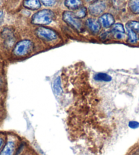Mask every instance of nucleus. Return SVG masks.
<instances>
[{"label":"nucleus","instance_id":"nucleus-1","mask_svg":"<svg viewBox=\"0 0 139 155\" xmlns=\"http://www.w3.org/2000/svg\"><path fill=\"white\" fill-rule=\"evenodd\" d=\"M55 18V13L49 9L39 10L32 16L31 22L36 25H47L51 24Z\"/></svg>","mask_w":139,"mask_h":155},{"label":"nucleus","instance_id":"nucleus-2","mask_svg":"<svg viewBox=\"0 0 139 155\" xmlns=\"http://www.w3.org/2000/svg\"><path fill=\"white\" fill-rule=\"evenodd\" d=\"M63 21L67 23L72 28L76 29V31L81 32L83 29V23L80 19L75 16L74 13L71 11H65L62 15Z\"/></svg>","mask_w":139,"mask_h":155},{"label":"nucleus","instance_id":"nucleus-3","mask_svg":"<svg viewBox=\"0 0 139 155\" xmlns=\"http://www.w3.org/2000/svg\"><path fill=\"white\" fill-rule=\"evenodd\" d=\"M33 42L29 40H23L16 44L13 49V54L16 57H24L31 52Z\"/></svg>","mask_w":139,"mask_h":155},{"label":"nucleus","instance_id":"nucleus-4","mask_svg":"<svg viewBox=\"0 0 139 155\" xmlns=\"http://www.w3.org/2000/svg\"><path fill=\"white\" fill-rule=\"evenodd\" d=\"M35 34L38 38L46 41H54L57 40L58 38L56 31L44 27H39L37 29H36Z\"/></svg>","mask_w":139,"mask_h":155},{"label":"nucleus","instance_id":"nucleus-5","mask_svg":"<svg viewBox=\"0 0 139 155\" xmlns=\"http://www.w3.org/2000/svg\"><path fill=\"white\" fill-rule=\"evenodd\" d=\"M107 9V4L104 1H98L92 3L89 7V11L91 15L93 16H98L102 14V12Z\"/></svg>","mask_w":139,"mask_h":155},{"label":"nucleus","instance_id":"nucleus-6","mask_svg":"<svg viewBox=\"0 0 139 155\" xmlns=\"http://www.w3.org/2000/svg\"><path fill=\"white\" fill-rule=\"evenodd\" d=\"M98 21L101 27L107 29L110 28V27L113 25L114 23H115V18H114L113 16L110 15V14L105 13L100 16Z\"/></svg>","mask_w":139,"mask_h":155},{"label":"nucleus","instance_id":"nucleus-7","mask_svg":"<svg viewBox=\"0 0 139 155\" xmlns=\"http://www.w3.org/2000/svg\"><path fill=\"white\" fill-rule=\"evenodd\" d=\"M110 34L113 35V36L117 40H121L125 37L126 31H125L124 27L121 23H116L113 25L111 29Z\"/></svg>","mask_w":139,"mask_h":155},{"label":"nucleus","instance_id":"nucleus-8","mask_svg":"<svg viewBox=\"0 0 139 155\" xmlns=\"http://www.w3.org/2000/svg\"><path fill=\"white\" fill-rule=\"evenodd\" d=\"M86 25H87L89 30L91 32H92L93 34H98L100 31V24L98 21H97L94 18H87V21H86Z\"/></svg>","mask_w":139,"mask_h":155},{"label":"nucleus","instance_id":"nucleus-9","mask_svg":"<svg viewBox=\"0 0 139 155\" xmlns=\"http://www.w3.org/2000/svg\"><path fill=\"white\" fill-rule=\"evenodd\" d=\"M16 150V145L13 141H8L0 153V155H14Z\"/></svg>","mask_w":139,"mask_h":155},{"label":"nucleus","instance_id":"nucleus-10","mask_svg":"<svg viewBox=\"0 0 139 155\" xmlns=\"http://www.w3.org/2000/svg\"><path fill=\"white\" fill-rule=\"evenodd\" d=\"M23 5L29 10H36L41 7L40 0H24Z\"/></svg>","mask_w":139,"mask_h":155},{"label":"nucleus","instance_id":"nucleus-11","mask_svg":"<svg viewBox=\"0 0 139 155\" xmlns=\"http://www.w3.org/2000/svg\"><path fill=\"white\" fill-rule=\"evenodd\" d=\"M64 4L68 9L76 10L80 7H82L83 3L81 0H65Z\"/></svg>","mask_w":139,"mask_h":155},{"label":"nucleus","instance_id":"nucleus-12","mask_svg":"<svg viewBox=\"0 0 139 155\" xmlns=\"http://www.w3.org/2000/svg\"><path fill=\"white\" fill-rule=\"evenodd\" d=\"M127 32V42L130 44H134L137 42L138 40V35L137 32L133 31L132 29H130L129 27L126 26Z\"/></svg>","mask_w":139,"mask_h":155},{"label":"nucleus","instance_id":"nucleus-13","mask_svg":"<svg viewBox=\"0 0 139 155\" xmlns=\"http://www.w3.org/2000/svg\"><path fill=\"white\" fill-rule=\"evenodd\" d=\"M2 35L5 41V43L8 44V45H10V44L12 45L14 42V40H15L12 32L10 31L9 29H5V30H4V31H3Z\"/></svg>","mask_w":139,"mask_h":155},{"label":"nucleus","instance_id":"nucleus-14","mask_svg":"<svg viewBox=\"0 0 139 155\" xmlns=\"http://www.w3.org/2000/svg\"><path fill=\"white\" fill-rule=\"evenodd\" d=\"M53 91H54V93L55 94V95L56 96H60L61 94H62L63 92L60 77H57V78L54 80Z\"/></svg>","mask_w":139,"mask_h":155},{"label":"nucleus","instance_id":"nucleus-15","mask_svg":"<svg viewBox=\"0 0 139 155\" xmlns=\"http://www.w3.org/2000/svg\"><path fill=\"white\" fill-rule=\"evenodd\" d=\"M94 80L98 82H110L112 78L107 74L98 73L94 76Z\"/></svg>","mask_w":139,"mask_h":155},{"label":"nucleus","instance_id":"nucleus-16","mask_svg":"<svg viewBox=\"0 0 139 155\" xmlns=\"http://www.w3.org/2000/svg\"><path fill=\"white\" fill-rule=\"evenodd\" d=\"M128 6L134 14H139V0H130Z\"/></svg>","mask_w":139,"mask_h":155},{"label":"nucleus","instance_id":"nucleus-17","mask_svg":"<svg viewBox=\"0 0 139 155\" xmlns=\"http://www.w3.org/2000/svg\"><path fill=\"white\" fill-rule=\"evenodd\" d=\"M74 13L77 18H79V19L83 18L87 15V8L84 6H82L79 9H77Z\"/></svg>","mask_w":139,"mask_h":155},{"label":"nucleus","instance_id":"nucleus-18","mask_svg":"<svg viewBox=\"0 0 139 155\" xmlns=\"http://www.w3.org/2000/svg\"><path fill=\"white\" fill-rule=\"evenodd\" d=\"M126 26L129 27L130 29H132L135 32H139V22L134 21H130L127 24Z\"/></svg>","mask_w":139,"mask_h":155},{"label":"nucleus","instance_id":"nucleus-19","mask_svg":"<svg viewBox=\"0 0 139 155\" xmlns=\"http://www.w3.org/2000/svg\"><path fill=\"white\" fill-rule=\"evenodd\" d=\"M40 2L45 6L51 7L56 4V0H40Z\"/></svg>","mask_w":139,"mask_h":155},{"label":"nucleus","instance_id":"nucleus-20","mask_svg":"<svg viewBox=\"0 0 139 155\" xmlns=\"http://www.w3.org/2000/svg\"><path fill=\"white\" fill-rule=\"evenodd\" d=\"M128 126L131 129H137L139 127V123L137 121H134V120H132V121H130L129 123H128Z\"/></svg>","mask_w":139,"mask_h":155},{"label":"nucleus","instance_id":"nucleus-21","mask_svg":"<svg viewBox=\"0 0 139 155\" xmlns=\"http://www.w3.org/2000/svg\"><path fill=\"white\" fill-rule=\"evenodd\" d=\"M4 18V13L2 10H0V25L3 23Z\"/></svg>","mask_w":139,"mask_h":155},{"label":"nucleus","instance_id":"nucleus-22","mask_svg":"<svg viewBox=\"0 0 139 155\" xmlns=\"http://www.w3.org/2000/svg\"><path fill=\"white\" fill-rule=\"evenodd\" d=\"M130 155H139V148L135 149V150H133Z\"/></svg>","mask_w":139,"mask_h":155},{"label":"nucleus","instance_id":"nucleus-23","mask_svg":"<svg viewBox=\"0 0 139 155\" xmlns=\"http://www.w3.org/2000/svg\"><path fill=\"white\" fill-rule=\"evenodd\" d=\"M3 86H4V79L0 76V89L3 87Z\"/></svg>","mask_w":139,"mask_h":155},{"label":"nucleus","instance_id":"nucleus-24","mask_svg":"<svg viewBox=\"0 0 139 155\" xmlns=\"http://www.w3.org/2000/svg\"><path fill=\"white\" fill-rule=\"evenodd\" d=\"M3 143H4V140H3L1 137H0V149L2 148V146H3Z\"/></svg>","mask_w":139,"mask_h":155},{"label":"nucleus","instance_id":"nucleus-25","mask_svg":"<svg viewBox=\"0 0 139 155\" xmlns=\"http://www.w3.org/2000/svg\"><path fill=\"white\" fill-rule=\"evenodd\" d=\"M86 1H87V2H90V3H91V4H92V3L100 1V0H86Z\"/></svg>","mask_w":139,"mask_h":155}]
</instances>
